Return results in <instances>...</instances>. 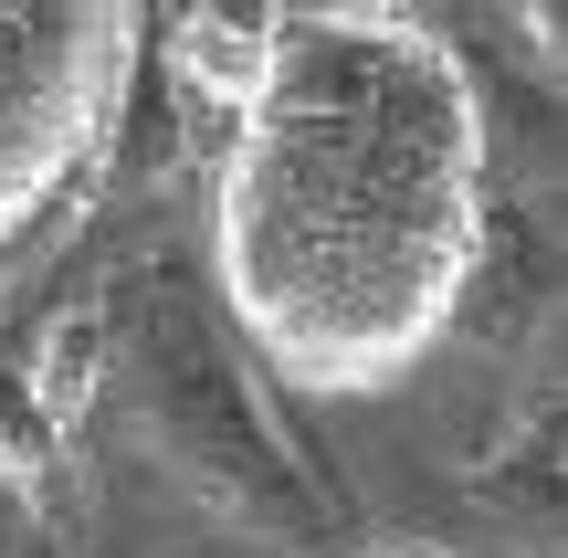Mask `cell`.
Returning <instances> with one entry per match:
<instances>
[{
	"instance_id": "1",
	"label": "cell",
	"mask_w": 568,
	"mask_h": 558,
	"mask_svg": "<svg viewBox=\"0 0 568 558\" xmlns=\"http://www.w3.org/2000/svg\"><path fill=\"white\" fill-rule=\"evenodd\" d=\"M222 95L211 253L232 327L305 400H379L453 337L485 264V95L389 0L190 11Z\"/></svg>"
},
{
	"instance_id": "2",
	"label": "cell",
	"mask_w": 568,
	"mask_h": 558,
	"mask_svg": "<svg viewBox=\"0 0 568 558\" xmlns=\"http://www.w3.org/2000/svg\"><path fill=\"white\" fill-rule=\"evenodd\" d=\"M138 42L148 11L116 0H0V243L32 232L105 159Z\"/></svg>"
}]
</instances>
